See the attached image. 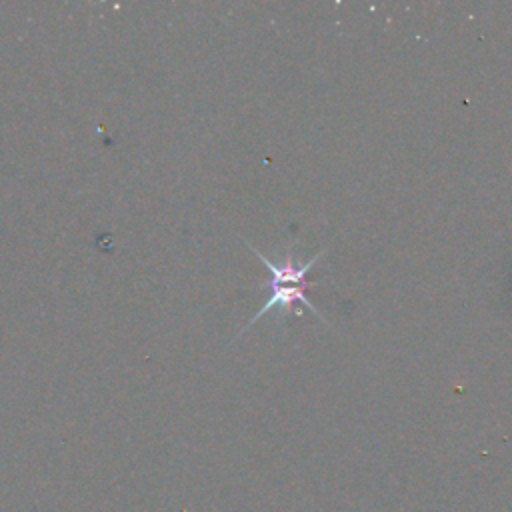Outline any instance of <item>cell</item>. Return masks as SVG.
Here are the masks:
<instances>
[{"mask_svg":"<svg viewBox=\"0 0 512 512\" xmlns=\"http://www.w3.org/2000/svg\"><path fill=\"white\" fill-rule=\"evenodd\" d=\"M252 250H254V254L258 256V260H260V262L270 270V274H272V280H270V298L266 300V304H262V308L254 314V318L240 330V334H242L248 326H252L256 320H260V316H264L266 312H270V310H274V308H278L280 314L286 316V314L294 308L296 302H302L306 308H310L316 316L322 318V314H320V312L314 308V304L306 298V290H308L306 274H308V270L314 266V262L320 258L322 250H320L316 256H312V260H308V262H304V264L294 262V256H292L290 246L286 248V256H284V262H282V264L270 262V260H268L262 252H258L254 246H252ZM322 320H324V318H322Z\"/></svg>","mask_w":512,"mask_h":512,"instance_id":"obj_1","label":"cell"}]
</instances>
